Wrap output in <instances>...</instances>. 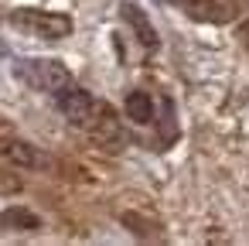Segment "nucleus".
Masks as SVG:
<instances>
[{"label": "nucleus", "mask_w": 249, "mask_h": 246, "mask_svg": "<svg viewBox=\"0 0 249 246\" xmlns=\"http://www.w3.org/2000/svg\"><path fill=\"white\" fill-rule=\"evenodd\" d=\"M14 72H18L21 82H28L38 93H55L58 96L65 86H72V76L58 58H21L14 65Z\"/></svg>", "instance_id": "f257e3e1"}, {"label": "nucleus", "mask_w": 249, "mask_h": 246, "mask_svg": "<svg viewBox=\"0 0 249 246\" xmlns=\"http://www.w3.org/2000/svg\"><path fill=\"white\" fill-rule=\"evenodd\" d=\"M11 24L24 28V31H31L35 38H45V41H62V38L72 35V18L55 14V11H14Z\"/></svg>", "instance_id": "f03ea898"}, {"label": "nucleus", "mask_w": 249, "mask_h": 246, "mask_svg": "<svg viewBox=\"0 0 249 246\" xmlns=\"http://www.w3.org/2000/svg\"><path fill=\"white\" fill-rule=\"evenodd\" d=\"M58 110L65 113L69 123H75V127H89V123L96 120L99 103H96L86 89H72V86H65V89L58 93Z\"/></svg>", "instance_id": "7ed1b4c3"}, {"label": "nucleus", "mask_w": 249, "mask_h": 246, "mask_svg": "<svg viewBox=\"0 0 249 246\" xmlns=\"http://www.w3.org/2000/svg\"><path fill=\"white\" fill-rule=\"evenodd\" d=\"M0 154H4L11 164H18V168H48V157L38 151V147H31V144H24V140H4L0 144Z\"/></svg>", "instance_id": "20e7f679"}, {"label": "nucleus", "mask_w": 249, "mask_h": 246, "mask_svg": "<svg viewBox=\"0 0 249 246\" xmlns=\"http://www.w3.org/2000/svg\"><path fill=\"white\" fill-rule=\"evenodd\" d=\"M0 226H4V229H21V232H35V229H41V219L31 208L11 205V208L0 212Z\"/></svg>", "instance_id": "39448f33"}, {"label": "nucleus", "mask_w": 249, "mask_h": 246, "mask_svg": "<svg viewBox=\"0 0 249 246\" xmlns=\"http://www.w3.org/2000/svg\"><path fill=\"white\" fill-rule=\"evenodd\" d=\"M126 116L133 120V123H150L154 120V99L147 96V93H130L126 96Z\"/></svg>", "instance_id": "423d86ee"}, {"label": "nucleus", "mask_w": 249, "mask_h": 246, "mask_svg": "<svg viewBox=\"0 0 249 246\" xmlns=\"http://www.w3.org/2000/svg\"><path fill=\"white\" fill-rule=\"evenodd\" d=\"M123 14H126V21L133 24V31L140 35V41L154 48V45H157V35H154V28H150V21H147V18H143V14L137 11V7H123Z\"/></svg>", "instance_id": "0eeeda50"}, {"label": "nucleus", "mask_w": 249, "mask_h": 246, "mask_svg": "<svg viewBox=\"0 0 249 246\" xmlns=\"http://www.w3.org/2000/svg\"><path fill=\"white\" fill-rule=\"evenodd\" d=\"M14 191H21V178L0 171V195H14Z\"/></svg>", "instance_id": "6e6552de"}]
</instances>
